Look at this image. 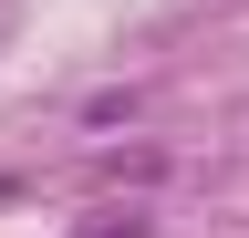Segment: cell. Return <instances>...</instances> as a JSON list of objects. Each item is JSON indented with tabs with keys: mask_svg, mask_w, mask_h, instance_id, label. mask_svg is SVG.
<instances>
[{
	"mask_svg": "<svg viewBox=\"0 0 249 238\" xmlns=\"http://www.w3.org/2000/svg\"><path fill=\"white\" fill-rule=\"evenodd\" d=\"M83 238H145V218H93Z\"/></svg>",
	"mask_w": 249,
	"mask_h": 238,
	"instance_id": "obj_1",
	"label": "cell"
}]
</instances>
